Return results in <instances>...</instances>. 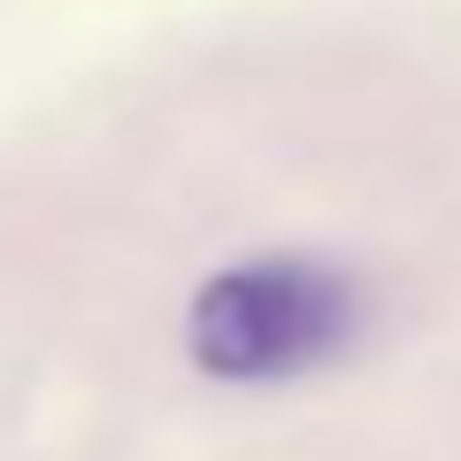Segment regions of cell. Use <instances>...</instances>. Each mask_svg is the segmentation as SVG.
Returning <instances> with one entry per match:
<instances>
[{"mask_svg": "<svg viewBox=\"0 0 461 461\" xmlns=\"http://www.w3.org/2000/svg\"><path fill=\"white\" fill-rule=\"evenodd\" d=\"M354 330H362V293L339 269L300 262V254H262V262L208 277L185 315L193 362L230 384H277L323 369L330 354L354 346Z\"/></svg>", "mask_w": 461, "mask_h": 461, "instance_id": "6da1fadb", "label": "cell"}]
</instances>
